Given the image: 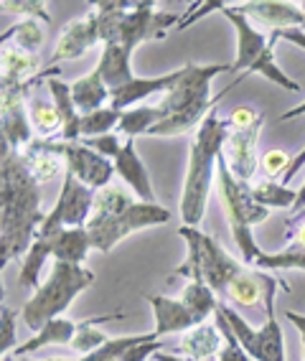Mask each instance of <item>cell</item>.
Returning <instances> with one entry per match:
<instances>
[{"label": "cell", "mask_w": 305, "mask_h": 361, "mask_svg": "<svg viewBox=\"0 0 305 361\" xmlns=\"http://www.w3.org/2000/svg\"><path fill=\"white\" fill-rule=\"evenodd\" d=\"M262 125H265V117L247 130H229L227 137H224L221 158L227 161L234 178H239L242 183H252V178L260 171L262 161L260 155H257V142H260Z\"/></svg>", "instance_id": "obj_13"}, {"label": "cell", "mask_w": 305, "mask_h": 361, "mask_svg": "<svg viewBox=\"0 0 305 361\" xmlns=\"http://www.w3.org/2000/svg\"><path fill=\"white\" fill-rule=\"evenodd\" d=\"M219 13L224 16L229 23H232L234 33H237V59H234L232 71H234V74H239V77L234 79V84H239L242 79H244V74H247V71L254 66V61L265 54L270 39H267L265 33L254 26L252 20L242 13L237 6H227V3H221ZM234 84H232V87H234Z\"/></svg>", "instance_id": "obj_12"}, {"label": "cell", "mask_w": 305, "mask_h": 361, "mask_svg": "<svg viewBox=\"0 0 305 361\" xmlns=\"http://www.w3.org/2000/svg\"><path fill=\"white\" fill-rule=\"evenodd\" d=\"M46 214L41 212L39 180L18 150L0 142V264L26 257L39 237Z\"/></svg>", "instance_id": "obj_1"}, {"label": "cell", "mask_w": 305, "mask_h": 361, "mask_svg": "<svg viewBox=\"0 0 305 361\" xmlns=\"http://www.w3.org/2000/svg\"><path fill=\"white\" fill-rule=\"evenodd\" d=\"M115 176L125 180V186L132 188V194L140 201H148V204H156V194H153V183H150L148 168L143 166L140 155L135 150V140H125L123 150L115 161Z\"/></svg>", "instance_id": "obj_18"}, {"label": "cell", "mask_w": 305, "mask_h": 361, "mask_svg": "<svg viewBox=\"0 0 305 361\" xmlns=\"http://www.w3.org/2000/svg\"><path fill=\"white\" fill-rule=\"evenodd\" d=\"M15 359H18V356H15V354H6L0 361H15Z\"/></svg>", "instance_id": "obj_52"}, {"label": "cell", "mask_w": 305, "mask_h": 361, "mask_svg": "<svg viewBox=\"0 0 305 361\" xmlns=\"http://www.w3.org/2000/svg\"><path fill=\"white\" fill-rule=\"evenodd\" d=\"M46 257H51V252H49V247H46V242L41 237L33 239L31 250L26 252V257H23V262H20V288H26V290H39L41 283V267H44Z\"/></svg>", "instance_id": "obj_33"}, {"label": "cell", "mask_w": 305, "mask_h": 361, "mask_svg": "<svg viewBox=\"0 0 305 361\" xmlns=\"http://www.w3.org/2000/svg\"><path fill=\"white\" fill-rule=\"evenodd\" d=\"M153 361H186V359H181L178 354H168V351H158V354L153 356Z\"/></svg>", "instance_id": "obj_50"}, {"label": "cell", "mask_w": 305, "mask_h": 361, "mask_svg": "<svg viewBox=\"0 0 305 361\" xmlns=\"http://www.w3.org/2000/svg\"><path fill=\"white\" fill-rule=\"evenodd\" d=\"M51 252V257L56 262H72V264H82L87 259L92 250V239L87 226H74V229H58V232H51L41 237Z\"/></svg>", "instance_id": "obj_20"}, {"label": "cell", "mask_w": 305, "mask_h": 361, "mask_svg": "<svg viewBox=\"0 0 305 361\" xmlns=\"http://www.w3.org/2000/svg\"><path fill=\"white\" fill-rule=\"evenodd\" d=\"M99 77L104 79V84L110 87V92L120 90L127 82H132V66H130V54L125 51L120 44H104L99 64L94 69Z\"/></svg>", "instance_id": "obj_25"}, {"label": "cell", "mask_w": 305, "mask_h": 361, "mask_svg": "<svg viewBox=\"0 0 305 361\" xmlns=\"http://www.w3.org/2000/svg\"><path fill=\"white\" fill-rule=\"evenodd\" d=\"M275 44H278V41L270 39V44H267L265 54H262V56L257 59V61H254V66L247 71V74H262V77H265L267 82H273V84H278V87H282V90L295 92V94H298V92H300V84L295 82V79L287 77L285 71H282L278 64H275ZM247 74H244V77H247Z\"/></svg>", "instance_id": "obj_35"}, {"label": "cell", "mask_w": 305, "mask_h": 361, "mask_svg": "<svg viewBox=\"0 0 305 361\" xmlns=\"http://www.w3.org/2000/svg\"><path fill=\"white\" fill-rule=\"evenodd\" d=\"M216 326L221 329V334H224V346H221L219 356H216V361H252L249 359V354L244 351V348L239 346V341H237V336L232 334V329H229V323L224 321V318L216 313L214 316Z\"/></svg>", "instance_id": "obj_40"}, {"label": "cell", "mask_w": 305, "mask_h": 361, "mask_svg": "<svg viewBox=\"0 0 305 361\" xmlns=\"http://www.w3.org/2000/svg\"><path fill=\"white\" fill-rule=\"evenodd\" d=\"M285 318L300 331V338H305V316H303V313H298V310H287Z\"/></svg>", "instance_id": "obj_46"}, {"label": "cell", "mask_w": 305, "mask_h": 361, "mask_svg": "<svg viewBox=\"0 0 305 361\" xmlns=\"http://www.w3.org/2000/svg\"><path fill=\"white\" fill-rule=\"evenodd\" d=\"M97 41H99V26H97V16L92 11L85 18L72 20L69 26H64V31H61V36L56 41V49H54L51 64L85 56Z\"/></svg>", "instance_id": "obj_15"}, {"label": "cell", "mask_w": 305, "mask_h": 361, "mask_svg": "<svg viewBox=\"0 0 305 361\" xmlns=\"http://www.w3.org/2000/svg\"><path fill=\"white\" fill-rule=\"evenodd\" d=\"M89 285H94V272L92 270L72 262H54L51 275L46 278V283H41V288L33 293V298H28V303L20 310L23 323L31 331H41L54 318H61V313Z\"/></svg>", "instance_id": "obj_7"}, {"label": "cell", "mask_w": 305, "mask_h": 361, "mask_svg": "<svg viewBox=\"0 0 305 361\" xmlns=\"http://www.w3.org/2000/svg\"><path fill=\"white\" fill-rule=\"evenodd\" d=\"M303 361H305V338H303Z\"/></svg>", "instance_id": "obj_54"}, {"label": "cell", "mask_w": 305, "mask_h": 361, "mask_svg": "<svg viewBox=\"0 0 305 361\" xmlns=\"http://www.w3.org/2000/svg\"><path fill=\"white\" fill-rule=\"evenodd\" d=\"M292 158L285 153V150H267L265 155H262V163L260 168L265 171L267 176H273V178H278V176H285V171L290 168Z\"/></svg>", "instance_id": "obj_43"}, {"label": "cell", "mask_w": 305, "mask_h": 361, "mask_svg": "<svg viewBox=\"0 0 305 361\" xmlns=\"http://www.w3.org/2000/svg\"><path fill=\"white\" fill-rule=\"evenodd\" d=\"M49 361H82V359H49Z\"/></svg>", "instance_id": "obj_53"}, {"label": "cell", "mask_w": 305, "mask_h": 361, "mask_svg": "<svg viewBox=\"0 0 305 361\" xmlns=\"http://www.w3.org/2000/svg\"><path fill=\"white\" fill-rule=\"evenodd\" d=\"M82 142H85L87 148L97 150V153L104 155V158H110V161H115L125 145L117 133H110V135H102V137H87V140H82Z\"/></svg>", "instance_id": "obj_42"}, {"label": "cell", "mask_w": 305, "mask_h": 361, "mask_svg": "<svg viewBox=\"0 0 305 361\" xmlns=\"http://www.w3.org/2000/svg\"><path fill=\"white\" fill-rule=\"evenodd\" d=\"M26 94L28 90L23 87H0V142L11 145L18 153L33 142Z\"/></svg>", "instance_id": "obj_11"}, {"label": "cell", "mask_w": 305, "mask_h": 361, "mask_svg": "<svg viewBox=\"0 0 305 361\" xmlns=\"http://www.w3.org/2000/svg\"><path fill=\"white\" fill-rule=\"evenodd\" d=\"M260 120H262V115L254 112L252 107H234L227 117V125H229V130H247L260 123Z\"/></svg>", "instance_id": "obj_44"}, {"label": "cell", "mask_w": 305, "mask_h": 361, "mask_svg": "<svg viewBox=\"0 0 305 361\" xmlns=\"http://www.w3.org/2000/svg\"><path fill=\"white\" fill-rule=\"evenodd\" d=\"M3 11H11V13H18L23 18H31V20H41L44 26L51 23V16H49V6L41 3V0H3L0 3Z\"/></svg>", "instance_id": "obj_39"}, {"label": "cell", "mask_w": 305, "mask_h": 361, "mask_svg": "<svg viewBox=\"0 0 305 361\" xmlns=\"http://www.w3.org/2000/svg\"><path fill=\"white\" fill-rule=\"evenodd\" d=\"M0 87H23L31 90V84H36V74H39V54L20 51L15 46H3V56H0Z\"/></svg>", "instance_id": "obj_21"}, {"label": "cell", "mask_w": 305, "mask_h": 361, "mask_svg": "<svg viewBox=\"0 0 305 361\" xmlns=\"http://www.w3.org/2000/svg\"><path fill=\"white\" fill-rule=\"evenodd\" d=\"M287 250L305 252V221H303V224H298V229H295V237H292V242L287 245Z\"/></svg>", "instance_id": "obj_47"}, {"label": "cell", "mask_w": 305, "mask_h": 361, "mask_svg": "<svg viewBox=\"0 0 305 361\" xmlns=\"http://www.w3.org/2000/svg\"><path fill=\"white\" fill-rule=\"evenodd\" d=\"M305 221V209L303 212H298V214H292L290 219H287V226H292V224H303Z\"/></svg>", "instance_id": "obj_51"}, {"label": "cell", "mask_w": 305, "mask_h": 361, "mask_svg": "<svg viewBox=\"0 0 305 361\" xmlns=\"http://www.w3.org/2000/svg\"><path fill=\"white\" fill-rule=\"evenodd\" d=\"M163 120V112L158 104H143L123 112V120L117 125V135H125L127 140H135L137 135H145Z\"/></svg>", "instance_id": "obj_29"}, {"label": "cell", "mask_w": 305, "mask_h": 361, "mask_svg": "<svg viewBox=\"0 0 305 361\" xmlns=\"http://www.w3.org/2000/svg\"><path fill=\"white\" fill-rule=\"evenodd\" d=\"M94 199L97 191H92L89 186H85L79 178H74L72 173H66L61 180V191L56 196V204L49 214H46L44 224L39 229V237L58 232V229H74V226H87L89 224L92 209H94Z\"/></svg>", "instance_id": "obj_10"}, {"label": "cell", "mask_w": 305, "mask_h": 361, "mask_svg": "<svg viewBox=\"0 0 305 361\" xmlns=\"http://www.w3.org/2000/svg\"><path fill=\"white\" fill-rule=\"evenodd\" d=\"M181 74H183V69H175V71H170V74H161V77H135L132 82H127L125 87L112 92L110 107L125 112V110H132L137 102L153 97V94L166 97L175 87V82L181 79Z\"/></svg>", "instance_id": "obj_16"}, {"label": "cell", "mask_w": 305, "mask_h": 361, "mask_svg": "<svg viewBox=\"0 0 305 361\" xmlns=\"http://www.w3.org/2000/svg\"><path fill=\"white\" fill-rule=\"evenodd\" d=\"M74 336H77V323L69 321V318H54V321L46 323L41 331H36L33 338H28L26 343H20L13 354L18 356V359H23V356H28V354H36V351L44 346H72Z\"/></svg>", "instance_id": "obj_24"}, {"label": "cell", "mask_w": 305, "mask_h": 361, "mask_svg": "<svg viewBox=\"0 0 305 361\" xmlns=\"http://www.w3.org/2000/svg\"><path fill=\"white\" fill-rule=\"evenodd\" d=\"M254 201L265 209H295V201H298V191L287 188L285 183H278V180H265V183H257L252 186Z\"/></svg>", "instance_id": "obj_34"}, {"label": "cell", "mask_w": 305, "mask_h": 361, "mask_svg": "<svg viewBox=\"0 0 305 361\" xmlns=\"http://www.w3.org/2000/svg\"><path fill=\"white\" fill-rule=\"evenodd\" d=\"M15 310H11L8 305L0 308V351L3 356L13 354L15 351Z\"/></svg>", "instance_id": "obj_41"}, {"label": "cell", "mask_w": 305, "mask_h": 361, "mask_svg": "<svg viewBox=\"0 0 305 361\" xmlns=\"http://www.w3.org/2000/svg\"><path fill=\"white\" fill-rule=\"evenodd\" d=\"M242 13L254 23H262L270 31L280 28H300L305 23L303 6L295 3H282V0H252V3H239L237 6Z\"/></svg>", "instance_id": "obj_14"}, {"label": "cell", "mask_w": 305, "mask_h": 361, "mask_svg": "<svg viewBox=\"0 0 305 361\" xmlns=\"http://www.w3.org/2000/svg\"><path fill=\"white\" fill-rule=\"evenodd\" d=\"M260 351L257 361H285V341H282V329L275 318V278H267L265 290V323L260 329Z\"/></svg>", "instance_id": "obj_22"}, {"label": "cell", "mask_w": 305, "mask_h": 361, "mask_svg": "<svg viewBox=\"0 0 305 361\" xmlns=\"http://www.w3.org/2000/svg\"><path fill=\"white\" fill-rule=\"evenodd\" d=\"M28 115H31L33 128H36V133H39L41 137L54 140V133L61 130V115H58L54 99L33 97L31 107H28Z\"/></svg>", "instance_id": "obj_36"}, {"label": "cell", "mask_w": 305, "mask_h": 361, "mask_svg": "<svg viewBox=\"0 0 305 361\" xmlns=\"http://www.w3.org/2000/svg\"><path fill=\"white\" fill-rule=\"evenodd\" d=\"M170 216L173 214L166 207H161V204H148V201L132 199L123 186L110 183L107 188L97 191L89 224H87L92 250L112 252L132 232L166 224V221H170Z\"/></svg>", "instance_id": "obj_2"}, {"label": "cell", "mask_w": 305, "mask_h": 361, "mask_svg": "<svg viewBox=\"0 0 305 361\" xmlns=\"http://www.w3.org/2000/svg\"><path fill=\"white\" fill-rule=\"evenodd\" d=\"M150 338H158V336L153 331L137 336H117V338H110L102 348L92 351L89 356H82V361H120L132 346H137L140 341H150Z\"/></svg>", "instance_id": "obj_38"}, {"label": "cell", "mask_w": 305, "mask_h": 361, "mask_svg": "<svg viewBox=\"0 0 305 361\" xmlns=\"http://www.w3.org/2000/svg\"><path fill=\"white\" fill-rule=\"evenodd\" d=\"M148 303L153 308V318H156V329L153 334L158 338L170 334H186V331L196 329L199 321L194 318L181 298H166V295H148Z\"/></svg>", "instance_id": "obj_17"}, {"label": "cell", "mask_w": 305, "mask_h": 361, "mask_svg": "<svg viewBox=\"0 0 305 361\" xmlns=\"http://www.w3.org/2000/svg\"><path fill=\"white\" fill-rule=\"evenodd\" d=\"M117 318H123V313H104V316H94V318H87V321L77 323V336H74L72 348L79 356H89L92 351L102 348L104 343L110 341V336H104L97 326L107 321H117Z\"/></svg>", "instance_id": "obj_28"}, {"label": "cell", "mask_w": 305, "mask_h": 361, "mask_svg": "<svg viewBox=\"0 0 305 361\" xmlns=\"http://www.w3.org/2000/svg\"><path fill=\"white\" fill-rule=\"evenodd\" d=\"M20 155H23L28 171H31V176L39 183H46V180L56 178V176H66V163L58 155L46 153V150L33 148V145H26V148L20 150Z\"/></svg>", "instance_id": "obj_31"}, {"label": "cell", "mask_w": 305, "mask_h": 361, "mask_svg": "<svg viewBox=\"0 0 305 361\" xmlns=\"http://www.w3.org/2000/svg\"><path fill=\"white\" fill-rule=\"evenodd\" d=\"M120 120H123V112L115 110V107H102V110H97V112L82 115V140L110 135V133L117 130Z\"/></svg>", "instance_id": "obj_37"}, {"label": "cell", "mask_w": 305, "mask_h": 361, "mask_svg": "<svg viewBox=\"0 0 305 361\" xmlns=\"http://www.w3.org/2000/svg\"><path fill=\"white\" fill-rule=\"evenodd\" d=\"M178 234L186 242V259H183L181 267L173 270V278H189V283L191 280H201L216 295L224 298L229 283L244 272L242 264L214 237L204 234L199 226L181 224Z\"/></svg>", "instance_id": "obj_6"}, {"label": "cell", "mask_w": 305, "mask_h": 361, "mask_svg": "<svg viewBox=\"0 0 305 361\" xmlns=\"http://www.w3.org/2000/svg\"><path fill=\"white\" fill-rule=\"evenodd\" d=\"M270 39L287 41V44L300 46V49L305 51V31L303 28H280V31H270Z\"/></svg>", "instance_id": "obj_45"}, {"label": "cell", "mask_w": 305, "mask_h": 361, "mask_svg": "<svg viewBox=\"0 0 305 361\" xmlns=\"http://www.w3.org/2000/svg\"><path fill=\"white\" fill-rule=\"evenodd\" d=\"M260 278V275H257ZM254 275L242 272L239 278H234L229 283L224 298H229L232 303L242 305V308H257L260 303H265V290H267V278L262 275V280H257Z\"/></svg>", "instance_id": "obj_30"}, {"label": "cell", "mask_w": 305, "mask_h": 361, "mask_svg": "<svg viewBox=\"0 0 305 361\" xmlns=\"http://www.w3.org/2000/svg\"><path fill=\"white\" fill-rule=\"evenodd\" d=\"M33 148L54 153L58 158H64L66 173H72L79 178L85 186L92 191H102L112 183V173H115V163L110 158L99 155L97 150L87 148L85 142H66V140H49V137H33Z\"/></svg>", "instance_id": "obj_8"}, {"label": "cell", "mask_w": 305, "mask_h": 361, "mask_svg": "<svg viewBox=\"0 0 305 361\" xmlns=\"http://www.w3.org/2000/svg\"><path fill=\"white\" fill-rule=\"evenodd\" d=\"M46 87H49V94L56 104L58 115H61V137L58 140L79 142L82 140V112L77 110V104L72 99V84L51 77L46 79Z\"/></svg>", "instance_id": "obj_23"}, {"label": "cell", "mask_w": 305, "mask_h": 361, "mask_svg": "<svg viewBox=\"0 0 305 361\" xmlns=\"http://www.w3.org/2000/svg\"><path fill=\"white\" fill-rule=\"evenodd\" d=\"M110 94H112L110 87L104 84V79L99 77L97 71H89L87 77L72 82V99L82 115L102 110L104 102L110 99Z\"/></svg>", "instance_id": "obj_26"}, {"label": "cell", "mask_w": 305, "mask_h": 361, "mask_svg": "<svg viewBox=\"0 0 305 361\" xmlns=\"http://www.w3.org/2000/svg\"><path fill=\"white\" fill-rule=\"evenodd\" d=\"M221 346H224V334H221V329L216 326V321L214 323L206 321V323H201V326H196V329L181 334L178 346H175V354L186 356V359L206 361V359L219 356Z\"/></svg>", "instance_id": "obj_19"}, {"label": "cell", "mask_w": 305, "mask_h": 361, "mask_svg": "<svg viewBox=\"0 0 305 361\" xmlns=\"http://www.w3.org/2000/svg\"><path fill=\"white\" fill-rule=\"evenodd\" d=\"M0 41H3V46H15L20 51L39 54L41 46H44V23L41 20L23 18L20 23L8 28Z\"/></svg>", "instance_id": "obj_32"}, {"label": "cell", "mask_w": 305, "mask_h": 361, "mask_svg": "<svg viewBox=\"0 0 305 361\" xmlns=\"http://www.w3.org/2000/svg\"><path fill=\"white\" fill-rule=\"evenodd\" d=\"M229 133L227 120L216 115V107L206 115L201 128L194 133L189 148V168H186V180H183L181 194V219L186 226H199L206 214L208 196L216 178V166H219L224 137Z\"/></svg>", "instance_id": "obj_4"}, {"label": "cell", "mask_w": 305, "mask_h": 361, "mask_svg": "<svg viewBox=\"0 0 305 361\" xmlns=\"http://www.w3.org/2000/svg\"><path fill=\"white\" fill-rule=\"evenodd\" d=\"M183 16L158 11L156 3H132V8L120 20L115 36L110 44H120L127 54H132L135 46L143 41H161L168 36L170 28H178Z\"/></svg>", "instance_id": "obj_9"}, {"label": "cell", "mask_w": 305, "mask_h": 361, "mask_svg": "<svg viewBox=\"0 0 305 361\" xmlns=\"http://www.w3.org/2000/svg\"><path fill=\"white\" fill-rule=\"evenodd\" d=\"M300 115H305V99L300 104H295V107H290L285 115H280V123H287V120H292V117H300Z\"/></svg>", "instance_id": "obj_48"}, {"label": "cell", "mask_w": 305, "mask_h": 361, "mask_svg": "<svg viewBox=\"0 0 305 361\" xmlns=\"http://www.w3.org/2000/svg\"><path fill=\"white\" fill-rule=\"evenodd\" d=\"M181 300H183V305L194 313L199 326L206 323L211 316H216V308H219V303H221L219 295H216L206 283H201V280H191V283L183 288Z\"/></svg>", "instance_id": "obj_27"}, {"label": "cell", "mask_w": 305, "mask_h": 361, "mask_svg": "<svg viewBox=\"0 0 305 361\" xmlns=\"http://www.w3.org/2000/svg\"><path fill=\"white\" fill-rule=\"evenodd\" d=\"M305 209V180H303V186L298 188V201H295V209H292V214H298ZM290 214V216H292Z\"/></svg>", "instance_id": "obj_49"}, {"label": "cell", "mask_w": 305, "mask_h": 361, "mask_svg": "<svg viewBox=\"0 0 305 361\" xmlns=\"http://www.w3.org/2000/svg\"><path fill=\"white\" fill-rule=\"evenodd\" d=\"M232 71V64H186L181 79L175 82L173 90L161 97L158 110L163 112V120L150 130V135L158 137H175L186 135L201 128L206 115L216 107L224 94L211 102V79Z\"/></svg>", "instance_id": "obj_3"}, {"label": "cell", "mask_w": 305, "mask_h": 361, "mask_svg": "<svg viewBox=\"0 0 305 361\" xmlns=\"http://www.w3.org/2000/svg\"><path fill=\"white\" fill-rule=\"evenodd\" d=\"M216 188H219V201L224 207V214H227L234 245L239 250L244 264L254 267V262L262 257V250L252 237V226L262 224L270 216V209L260 207L254 201L249 183H242L239 178H234L224 158H219V166H216Z\"/></svg>", "instance_id": "obj_5"}]
</instances>
